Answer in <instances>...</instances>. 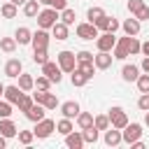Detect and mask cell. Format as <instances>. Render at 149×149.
<instances>
[{"mask_svg":"<svg viewBox=\"0 0 149 149\" xmlns=\"http://www.w3.org/2000/svg\"><path fill=\"white\" fill-rule=\"evenodd\" d=\"M107 116H109V126H114V128H123V126L128 123V114H126V109L119 107V105L109 107Z\"/></svg>","mask_w":149,"mask_h":149,"instance_id":"6","label":"cell"},{"mask_svg":"<svg viewBox=\"0 0 149 149\" xmlns=\"http://www.w3.org/2000/svg\"><path fill=\"white\" fill-rule=\"evenodd\" d=\"M12 107H14V105H12L9 100L0 98V119H2V116H12Z\"/></svg>","mask_w":149,"mask_h":149,"instance_id":"43","label":"cell"},{"mask_svg":"<svg viewBox=\"0 0 149 149\" xmlns=\"http://www.w3.org/2000/svg\"><path fill=\"white\" fill-rule=\"evenodd\" d=\"M140 70L149 74V56H144V58H142V63H140Z\"/></svg>","mask_w":149,"mask_h":149,"instance_id":"51","label":"cell"},{"mask_svg":"<svg viewBox=\"0 0 149 149\" xmlns=\"http://www.w3.org/2000/svg\"><path fill=\"white\" fill-rule=\"evenodd\" d=\"M21 72H23V63H21L19 58H9V61L5 63V74H7V77L16 79Z\"/></svg>","mask_w":149,"mask_h":149,"instance_id":"17","label":"cell"},{"mask_svg":"<svg viewBox=\"0 0 149 149\" xmlns=\"http://www.w3.org/2000/svg\"><path fill=\"white\" fill-rule=\"evenodd\" d=\"M23 114H26V119H28V121H33V123H35V121H40V119H44V116H47V107H44V105H40V102H33Z\"/></svg>","mask_w":149,"mask_h":149,"instance_id":"11","label":"cell"},{"mask_svg":"<svg viewBox=\"0 0 149 149\" xmlns=\"http://www.w3.org/2000/svg\"><path fill=\"white\" fill-rule=\"evenodd\" d=\"M16 79H19V84H16V86H19L21 91H26V93H28V91H33V88H35V77H33V74L21 72Z\"/></svg>","mask_w":149,"mask_h":149,"instance_id":"23","label":"cell"},{"mask_svg":"<svg viewBox=\"0 0 149 149\" xmlns=\"http://www.w3.org/2000/svg\"><path fill=\"white\" fill-rule=\"evenodd\" d=\"M137 77H140V65L126 63V65L121 68V79H123V81H135Z\"/></svg>","mask_w":149,"mask_h":149,"instance_id":"19","label":"cell"},{"mask_svg":"<svg viewBox=\"0 0 149 149\" xmlns=\"http://www.w3.org/2000/svg\"><path fill=\"white\" fill-rule=\"evenodd\" d=\"M21 9H23V14H26L28 19H35L42 7H40V0H26V2L21 5Z\"/></svg>","mask_w":149,"mask_h":149,"instance_id":"24","label":"cell"},{"mask_svg":"<svg viewBox=\"0 0 149 149\" xmlns=\"http://www.w3.org/2000/svg\"><path fill=\"white\" fill-rule=\"evenodd\" d=\"M112 61H114L112 51H98V54L93 56V65H95V70H109V68H112Z\"/></svg>","mask_w":149,"mask_h":149,"instance_id":"10","label":"cell"},{"mask_svg":"<svg viewBox=\"0 0 149 149\" xmlns=\"http://www.w3.org/2000/svg\"><path fill=\"white\" fill-rule=\"evenodd\" d=\"M47 93H49V91H42V88H37V91L33 93V100H35V102H40V105H44V98H47Z\"/></svg>","mask_w":149,"mask_h":149,"instance_id":"47","label":"cell"},{"mask_svg":"<svg viewBox=\"0 0 149 149\" xmlns=\"http://www.w3.org/2000/svg\"><path fill=\"white\" fill-rule=\"evenodd\" d=\"M2 93H5V84L0 81V98H2Z\"/></svg>","mask_w":149,"mask_h":149,"instance_id":"57","label":"cell"},{"mask_svg":"<svg viewBox=\"0 0 149 149\" xmlns=\"http://www.w3.org/2000/svg\"><path fill=\"white\" fill-rule=\"evenodd\" d=\"M5 147H7V137H5V135H0V149H5Z\"/></svg>","mask_w":149,"mask_h":149,"instance_id":"54","label":"cell"},{"mask_svg":"<svg viewBox=\"0 0 149 149\" xmlns=\"http://www.w3.org/2000/svg\"><path fill=\"white\" fill-rule=\"evenodd\" d=\"M102 14H105V9H102V7H95V5L86 9V19H88L91 23H95V21H98V19H100Z\"/></svg>","mask_w":149,"mask_h":149,"instance_id":"36","label":"cell"},{"mask_svg":"<svg viewBox=\"0 0 149 149\" xmlns=\"http://www.w3.org/2000/svg\"><path fill=\"white\" fill-rule=\"evenodd\" d=\"M140 54L149 56V40H147V42H142V47H140Z\"/></svg>","mask_w":149,"mask_h":149,"instance_id":"53","label":"cell"},{"mask_svg":"<svg viewBox=\"0 0 149 149\" xmlns=\"http://www.w3.org/2000/svg\"><path fill=\"white\" fill-rule=\"evenodd\" d=\"M61 102H58V98L54 95V93H47V98H44V107H47V112L49 109H56Z\"/></svg>","mask_w":149,"mask_h":149,"instance_id":"44","label":"cell"},{"mask_svg":"<svg viewBox=\"0 0 149 149\" xmlns=\"http://www.w3.org/2000/svg\"><path fill=\"white\" fill-rule=\"evenodd\" d=\"M49 40H51L49 30H44V28H37V30L33 33V40H30V44H33V49H47V47H49Z\"/></svg>","mask_w":149,"mask_h":149,"instance_id":"8","label":"cell"},{"mask_svg":"<svg viewBox=\"0 0 149 149\" xmlns=\"http://www.w3.org/2000/svg\"><path fill=\"white\" fill-rule=\"evenodd\" d=\"M74 33H77V37H81V40H95V37L100 35V30L95 28V23H91V21L77 23V26H74Z\"/></svg>","mask_w":149,"mask_h":149,"instance_id":"5","label":"cell"},{"mask_svg":"<svg viewBox=\"0 0 149 149\" xmlns=\"http://www.w3.org/2000/svg\"><path fill=\"white\" fill-rule=\"evenodd\" d=\"M119 42L128 49V56H135V54H140V47H142V42L137 40V35H126V37H119Z\"/></svg>","mask_w":149,"mask_h":149,"instance_id":"13","label":"cell"},{"mask_svg":"<svg viewBox=\"0 0 149 149\" xmlns=\"http://www.w3.org/2000/svg\"><path fill=\"white\" fill-rule=\"evenodd\" d=\"M35 100H33V93H23L21 98H19V102H16V107H19V112H26L30 105H33Z\"/></svg>","mask_w":149,"mask_h":149,"instance_id":"37","label":"cell"},{"mask_svg":"<svg viewBox=\"0 0 149 149\" xmlns=\"http://www.w3.org/2000/svg\"><path fill=\"white\" fill-rule=\"evenodd\" d=\"M42 74H47V77L51 79V84H61V81H63V70H61L58 63H54V61L42 63Z\"/></svg>","mask_w":149,"mask_h":149,"instance_id":"7","label":"cell"},{"mask_svg":"<svg viewBox=\"0 0 149 149\" xmlns=\"http://www.w3.org/2000/svg\"><path fill=\"white\" fill-rule=\"evenodd\" d=\"M16 137H19V142H21L23 147H28V144H33V140H35V133H33V130H21V128H19Z\"/></svg>","mask_w":149,"mask_h":149,"instance_id":"35","label":"cell"},{"mask_svg":"<svg viewBox=\"0 0 149 149\" xmlns=\"http://www.w3.org/2000/svg\"><path fill=\"white\" fill-rule=\"evenodd\" d=\"M58 19H61L65 26H72V23H74V19H77V14H74V9H72V7H65V9H61Z\"/></svg>","mask_w":149,"mask_h":149,"instance_id":"31","label":"cell"},{"mask_svg":"<svg viewBox=\"0 0 149 149\" xmlns=\"http://www.w3.org/2000/svg\"><path fill=\"white\" fill-rule=\"evenodd\" d=\"M56 130H58V133H61L63 137H65L68 133H72V130H74V123H72V119H68V116H63L61 121H56Z\"/></svg>","mask_w":149,"mask_h":149,"instance_id":"27","label":"cell"},{"mask_svg":"<svg viewBox=\"0 0 149 149\" xmlns=\"http://www.w3.org/2000/svg\"><path fill=\"white\" fill-rule=\"evenodd\" d=\"M114 44H116L114 33H100V35L95 37V47H98V51H112Z\"/></svg>","mask_w":149,"mask_h":149,"instance_id":"9","label":"cell"},{"mask_svg":"<svg viewBox=\"0 0 149 149\" xmlns=\"http://www.w3.org/2000/svg\"><path fill=\"white\" fill-rule=\"evenodd\" d=\"M12 2H14V5H16V7H21V5H23V2H26V0H12Z\"/></svg>","mask_w":149,"mask_h":149,"instance_id":"55","label":"cell"},{"mask_svg":"<svg viewBox=\"0 0 149 149\" xmlns=\"http://www.w3.org/2000/svg\"><path fill=\"white\" fill-rule=\"evenodd\" d=\"M140 28H142V21H137L133 14L128 19H123V23H121V30L126 35H140Z\"/></svg>","mask_w":149,"mask_h":149,"instance_id":"14","label":"cell"},{"mask_svg":"<svg viewBox=\"0 0 149 149\" xmlns=\"http://www.w3.org/2000/svg\"><path fill=\"white\" fill-rule=\"evenodd\" d=\"M70 79H72V86H77V88H79V86H86V84H88V77H86V74H84L81 70H77V68H74V70L70 72Z\"/></svg>","mask_w":149,"mask_h":149,"instance_id":"28","label":"cell"},{"mask_svg":"<svg viewBox=\"0 0 149 149\" xmlns=\"http://www.w3.org/2000/svg\"><path fill=\"white\" fill-rule=\"evenodd\" d=\"M0 14H2V19H14V16L19 14V7H16L12 0H7V2L0 5Z\"/></svg>","mask_w":149,"mask_h":149,"instance_id":"25","label":"cell"},{"mask_svg":"<svg viewBox=\"0 0 149 149\" xmlns=\"http://www.w3.org/2000/svg\"><path fill=\"white\" fill-rule=\"evenodd\" d=\"M102 142H105L107 147H119V144L123 142V137H121V128H114V126H109V128L105 130V137H102Z\"/></svg>","mask_w":149,"mask_h":149,"instance_id":"12","label":"cell"},{"mask_svg":"<svg viewBox=\"0 0 149 149\" xmlns=\"http://www.w3.org/2000/svg\"><path fill=\"white\" fill-rule=\"evenodd\" d=\"M14 40H16V44H30V40H33V30L26 28V26H19V28L14 30Z\"/></svg>","mask_w":149,"mask_h":149,"instance_id":"21","label":"cell"},{"mask_svg":"<svg viewBox=\"0 0 149 149\" xmlns=\"http://www.w3.org/2000/svg\"><path fill=\"white\" fill-rule=\"evenodd\" d=\"M119 28H121V23H119V19H116V16H112V19H109V28H107V33H116Z\"/></svg>","mask_w":149,"mask_h":149,"instance_id":"50","label":"cell"},{"mask_svg":"<svg viewBox=\"0 0 149 149\" xmlns=\"http://www.w3.org/2000/svg\"><path fill=\"white\" fill-rule=\"evenodd\" d=\"M137 107H140L142 112H147V109H149V93H142V95L137 98Z\"/></svg>","mask_w":149,"mask_h":149,"instance_id":"46","label":"cell"},{"mask_svg":"<svg viewBox=\"0 0 149 149\" xmlns=\"http://www.w3.org/2000/svg\"><path fill=\"white\" fill-rule=\"evenodd\" d=\"M144 123H147V126H149V109H147V112H144Z\"/></svg>","mask_w":149,"mask_h":149,"instance_id":"56","label":"cell"},{"mask_svg":"<svg viewBox=\"0 0 149 149\" xmlns=\"http://www.w3.org/2000/svg\"><path fill=\"white\" fill-rule=\"evenodd\" d=\"M35 88L49 91V88H51V79H49L47 74H37V79H35Z\"/></svg>","mask_w":149,"mask_h":149,"instance_id":"40","label":"cell"},{"mask_svg":"<svg viewBox=\"0 0 149 149\" xmlns=\"http://www.w3.org/2000/svg\"><path fill=\"white\" fill-rule=\"evenodd\" d=\"M77 70H81L88 79H93V74H95V65H93V61H77Z\"/></svg>","mask_w":149,"mask_h":149,"instance_id":"29","label":"cell"},{"mask_svg":"<svg viewBox=\"0 0 149 149\" xmlns=\"http://www.w3.org/2000/svg\"><path fill=\"white\" fill-rule=\"evenodd\" d=\"M142 5H144V0H128V12H130V14H135Z\"/></svg>","mask_w":149,"mask_h":149,"instance_id":"48","label":"cell"},{"mask_svg":"<svg viewBox=\"0 0 149 149\" xmlns=\"http://www.w3.org/2000/svg\"><path fill=\"white\" fill-rule=\"evenodd\" d=\"M93 126H95L98 130H107V128H109V116H107V114H95V116H93Z\"/></svg>","mask_w":149,"mask_h":149,"instance_id":"34","label":"cell"},{"mask_svg":"<svg viewBox=\"0 0 149 149\" xmlns=\"http://www.w3.org/2000/svg\"><path fill=\"white\" fill-rule=\"evenodd\" d=\"M51 35L56 37V40H68V35H70V26H65L61 19L51 26Z\"/></svg>","mask_w":149,"mask_h":149,"instance_id":"22","label":"cell"},{"mask_svg":"<svg viewBox=\"0 0 149 149\" xmlns=\"http://www.w3.org/2000/svg\"><path fill=\"white\" fill-rule=\"evenodd\" d=\"M40 5H44V7H54V9H65L68 7V0H40Z\"/></svg>","mask_w":149,"mask_h":149,"instance_id":"41","label":"cell"},{"mask_svg":"<svg viewBox=\"0 0 149 149\" xmlns=\"http://www.w3.org/2000/svg\"><path fill=\"white\" fill-rule=\"evenodd\" d=\"M16 47H19V44H16L14 37H0V49H2L5 54H14Z\"/></svg>","mask_w":149,"mask_h":149,"instance_id":"32","label":"cell"},{"mask_svg":"<svg viewBox=\"0 0 149 149\" xmlns=\"http://www.w3.org/2000/svg\"><path fill=\"white\" fill-rule=\"evenodd\" d=\"M58 9H54V7H44V9H40L37 12V28H44V30H51V26L58 21Z\"/></svg>","mask_w":149,"mask_h":149,"instance_id":"1","label":"cell"},{"mask_svg":"<svg viewBox=\"0 0 149 149\" xmlns=\"http://www.w3.org/2000/svg\"><path fill=\"white\" fill-rule=\"evenodd\" d=\"M109 19H112L109 14H102V16L95 21V28H98L100 33H107V28H109Z\"/></svg>","mask_w":149,"mask_h":149,"instance_id":"42","label":"cell"},{"mask_svg":"<svg viewBox=\"0 0 149 149\" xmlns=\"http://www.w3.org/2000/svg\"><path fill=\"white\" fill-rule=\"evenodd\" d=\"M56 130V121L54 119H40V121H35V128H33V133H35V137L37 140H47L51 133Z\"/></svg>","mask_w":149,"mask_h":149,"instance_id":"3","label":"cell"},{"mask_svg":"<svg viewBox=\"0 0 149 149\" xmlns=\"http://www.w3.org/2000/svg\"><path fill=\"white\" fill-rule=\"evenodd\" d=\"M58 107H61V114H63V116H68V119H74V116L81 112V107H79V102H77V100H65V102H61Z\"/></svg>","mask_w":149,"mask_h":149,"instance_id":"15","label":"cell"},{"mask_svg":"<svg viewBox=\"0 0 149 149\" xmlns=\"http://www.w3.org/2000/svg\"><path fill=\"white\" fill-rule=\"evenodd\" d=\"M33 61H35L37 65L47 63V61H49V54H47V49H33Z\"/></svg>","mask_w":149,"mask_h":149,"instance_id":"39","label":"cell"},{"mask_svg":"<svg viewBox=\"0 0 149 149\" xmlns=\"http://www.w3.org/2000/svg\"><path fill=\"white\" fill-rule=\"evenodd\" d=\"M130 147H133V149H144V142H142V137H140V140H135V142H130Z\"/></svg>","mask_w":149,"mask_h":149,"instance_id":"52","label":"cell"},{"mask_svg":"<svg viewBox=\"0 0 149 149\" xmlns=\"http://www.w3.org/2000/svg\"><path fill=\"white\" fill-rule=\"evenodd\" d=\"M133 16H135L137 21H149V5L144 2V5H142V7H140L135 14H133Z\"/></svg>","mask_w":149,"mask_h":149,"instance_id":"45","label":"cell"},{"mask_svg":"<svg viewBox=\"0 0 149 149\" xmlns=\"http://www.w3.org/2000/svg\"><path fill=\"white\" fill-rule=\"evenodd\" d=\"M74 56H77V61H93V54H91V51H86V49L77 51Z\"/></svg>","mask_w":149,"mask_h":149,"instance_id":"49","label":"cell"},{"mask_svg":"<svg viewBox=\"0 0 149 149\" xmlns=\"http://www.w3.org/2000/svg\"><path fill=\"white\" fill-rule=\"evenodd\" d=\"M112 56H114L116 61H126V58H128V49L116 40V44H114V49H112Z\"/></svg>","mask_w":149,"mask_h":149,"instance_id":"33","label":"cell"},{"mask_svg":"<svg viewBox=\"0 0 149 149\" xmlns=\"http://www.w3.org/2000/svg\"><path fill=\"white\" fill-rule=\"evenodd\" d=\"M135 86H137L140 93H149V74H147V72L140 74V77L135 79Z\"/></svg>","mask_w":149,"mask_h":149,"instance_id":"38","label":"cell"},{"mask_svg":"<svg viewBox=\"0 0 149 149\" xmlns=\"http://www.w3.org/2000/svg\"><path fill=\"white\" fill-rule=\"evenodd\" d=\"M65 147H68V149H81V147H84V135H81V130L68 133V135H65Z\"/></svg>","mask_w":149,"mask_h":149,"instance_id":"18","label":"cell"},{"mask_svg":"<svg viewBox=\"0 0 149 149\" xmlns=\"http://www.w3.org/2000/svg\"><path fill=\"white\" fill-rule=\"evenodd\" d=\"M56 63H58V68L63 70V72H72L74 68H77V56H74V51H68V49H63V51H58L56 54Z\"/></svg>","mask_w":149,"mask_h":149,"instance_id":"2","label":"cell"},{"mask_svg":"<svg viewBox=\"0 0 149 149\" xmlns=\"http://www.w3.org/2000/svg\"><path fill=\"white\" fill-rule=\"evenodd\" d=\"M74 119H77L79 130H84V128H91V126H93V114H91V112H79Z\"/></svg>","mask_w":149,"mask_h":149,"instance_id":"26","label":"cell"},{"mask_svg":"<svg viewBox=\"0 0 149 149\" xmlns=\"http://www.w3.org/2000/svg\"><path fill=\"white\" fill-rule=\"evenodd\" d=\"M121 137H123L126 144L140 140V137H142V123H137V121H128V123L121 128Z\"/></svg>","mask_w":149,"mask_h":149,"instance_id":"4","label":"cell"},{"mask_svg":"<svg viewBox=\"0 0 149 149\" xmlns=\"http://www.w3.org/2000/svg\"><path fill=\"white\" fill-rule=\"evenodd\" d=\"M98 133H100V130H98L95 126L84 128V130H81V135H84V144H95V142H98Z\"/></svg>","mask_w":149,"mask_h":149,"instance_id":"30","label":"cell"},{"mask_svg":"<svg viewBox=\"0 0 149 149\" xmlns=\"http://www.w3.org/2000/svg\"><path fill=\"white\" fill-rule=\"evenodd\" d=\"M23 93H26V91H21L16 84H7V86H5V93H2V98H5V100H9L12 105H16V102H19V98H21Z\"/></svg>","mask_w":149,"mask_h":149,"instance_id":"20","label":"cell"},{"mask_svg":"<svg viewBox=\"0 0 149 149\" xmlns=\"http://www.w3.org/2000/svg\"><path fill=\"white\" fill-rule=\"evenodd\" d=\"M16 133H19L16 123H14L9 116H2V119H0V135H5V137L9 140V137H16Z\"/></svg>","mask_w":149,"mask_h":149,"instance_id":"16","label":"cell"}]
</instances>
